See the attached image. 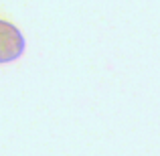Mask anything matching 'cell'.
Returning <instances> with one entry per match:
<instances>
[{
    "label": "cell",
    "instance_id": "1",
    "mask_svg": "<svg viewBox=\"0 0 160 156\" xmlns=\"http://www.w3.org/2000/svg\"><path fill=\"white\" fill-rule=\"evenodd\" d=\"M27 39L12 23L0 18V65L12 63L22 57Z\"/></svg>",
    "mask_w": 160,
    "mask_h": 156
}]
</instances>
